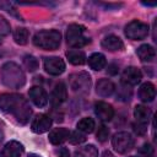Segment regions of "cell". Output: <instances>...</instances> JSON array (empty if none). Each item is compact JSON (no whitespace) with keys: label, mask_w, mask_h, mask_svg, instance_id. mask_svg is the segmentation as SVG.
Returning a JSON list of instances; mask_svg holds the SVG:
<instances>
[{"label":"cell","mask_w":157,"mask_h":157,"mask_svg":"<svg viewBox=\"0 0 157 157\" xmlns=\"http://www.w3.org/2000/svg\"><path fill=\"white\" fill-rule=\"evenodd\" d=\"M1 80L2 82L12 88H18L25 85V74L21 67L15 63H6L1 67Z\"/></svg>","instance_id":"6da1fadb"},{"label":"cell","mask_w":157,"mask_h":157,"mask_svg":"<svg viewBox=\"0 0 157 157\" xmlns=\"http://www.w3.org/2000/svg\"><path fill=\"white\" fill-rule=\"evenodd\" d=\"M61 43V34L56 29L39 31L33 37V44L44 50H55Z\"/></svg>","instance_id":"7a4b0ae2"},{"label":"cell","mask_w":157,"mask_h":157,"mask_svg":"<svg viewBox=\"0 0 157 157\" xmlns=\"http://www.w3.org/2000/svg\"><path fill=\"white\" fill-rule=\"evenodd\" d=\"M83 32H85V27L82 25H77V23L70 25L67 27V32H66L67 44L75 49H80V48L90 44L91 39L88 37H83Z\"/></svg>","instance_id":"3957f363"},{"label":"cell","mask_w":157,"mask_h":157,"mask_svg":"<svg viewBox=\"0 0 157 157\" xmlns=\"http://www.w3.org/2000/svg\"><path fill=\"white\" fill-rule=\"evenodd\" d=\"M124 32H125V36H126L129 39H132V40H141V39H145V38L148 36L150 27H148V25L145 23V22L134 20V21L129 22V23L125 26Z\"/></svg>","instance_id":"277c9868"},{"label":"cell","mask_w":157,"mask_h":157,"mask_svg":"<svg viewBox=\"0 0 157 157\" xmlns=\"http://www.w3.org/2000/svg\"><path fill=\"white\" fill-rule=\"evenodd\" d=\"M134 137L126 132V131H120V132H117L113 139H112V146L113 148L118 152V153H126L129 152L130 150H132L134 147Z\"/></svg>","instance_id":"5b68a950"},{"label":"cell","mask_w":157,"mask_h":157,"mask_svg":"<svg viewBox=\"0 0 157 157\" xmlns=\"http://www.w3.org/2000/svg\"><path fill=\"white\" fill-rule=\"evenodd\" d=\"M69 83H70V87L74 92L86 93L90 91L91 76L87 72H77V74H74L70 76Z\"/></svg>","instance_id":"8992f818"},{"label":"cell","mask_w":157,"mask_h":157,"mask_svg":"<svg viewBox=\"0 0 157 157\" xmlns=\"http://www.w3.org/2000/svg\"><path fill=\"white\" fill-rule=\"evenodd\" d=\"M25 98L20 94H13V93H5L0 96V109L6 112V113H13L15 109L20 105V103Z\"/></svg>","instance_id":"52a82bcc"},{"label":"cell","mask_w":157,"mask_h":157,"mask_svg":"<svg viewBox=\"0 0 157 157\" xmlns=\"http://www.w3.org/2000/svg\"><path fill=\"white\" fill-rule=\"evenodd\" d=\"M44 70L53 76H59L65 71V63L59 56L44 58Z\"/></svg>","instance_id":"ba28073f"},{"label":"cell","mask_w":157,"mask_h":157,"mask_svg":"<svg viewBox=\"0 0 157 157\" xmlns=\"http://www.w3.org/2000/svg\"><path fill=\"white\" fill-rule=\"evenodd\" d=\"M52 126V119L47 114H38L33 119L31 124V129L36 134H43L47 132Z\"/></svg>","instance_id":"9c48e42d"},{"label":"cell","mask_w":157,"mask_h":157,"mask_svg":"<svg viewBox=\"0 0 157 157\" xmlns=\"http://www.w3.org/2000/svg\"><path fill=\"white\" fill-rule=\"evenodd\" d=\"M28 96L31 101L34 103V105L43 108L48 104V94L40 86H33L28 91Z\"/></svg>","instance_id":"30bf717a"},{"label":"cell","mask_w":157,"mask_h":157,"mask_svg":"<svg viewBox=\"0 0 157 157\" xmlns=\"http://www.w3.org/2000/svg\"><path fill=\"white\" fill-rule=\"evenodd\" d=\"M142 78V72L140 71V69L135 67V66H128L126 69H124L123 74H121V80L123 82H125L126 85L130 86H135L137 85Z\"/></svg>","instance_id":"8fae6325"},{"label":"cell","mask_w":157,"mask_h":157,"mask_svg":"<svg viewBox=\"0 0 157 157\" xmlns=\"http://www.w3.org/2000/svg\"><path fill=\"white\" fill-rule=\"evenodd\" d=\"M101 45L103 49L108 50V52H121L124 50V43L123 40L114 34H109L107 37H104L101 42Z\"/></svg>","instance_id":"7c38bea8"},{"label":"cell","mask_w":157,"mask_h":157,"mask_svg":"<svg viewBox=\"0 0 157 157\" xmlns=\"http://www.w3.org/2000/svg\"><path fill=\"white\" fill-rule=\"evenodd\" d=\"M12 114L15 115L16 120H17L20 124L25 125V124L28 123V120H29V118H31V115H32V109H31L28 102H27L26 99H23V101L20 103V105L15 109V112H13Z\"/></svg>","instance_id":"4fadbf2b"},{"label":"cell","mask_w":157,"mask_h":157,"mask_svg":"<svg viewBox=\"0 0 157 157\" xmlns=\"http://www.w3.org/2000/svg\"><path fill=\"white\" fill-rule=\"evenodd\" d=\"M94 113L103 121H109L114 117V109H113V107L110 104L105 103V102H102V101L101 102H97L94 104Z\"/></svg>","instance_id":"5bb4252c"},{"label":"cell","mask_w":157,"mask_h":157,"mask_svg":"<svg viewBox=\"0 0 157 157\" xmlns=\"http://www.w3.org/2000/svg\"><path fill=\"white\" fill-rule=\"evenodd\" d=\"M23 153V146L18 141H9L2 148V157H21Z\"/></svg>","instance_id":"9a60e30c"},{"label":"cell","mask_w":157,"mask_h":157,"mask_svg":"<svg viewBox=\"0 0 157 157\" xmlns=\"http://www.w3.org/2000/svg\"><path fill=\"white\" fill-rule=\"evenodd\" d=\"M67 98V90H66V86L65 83L63 82H59L53 92H52V98H50V102L54 104V105H60L61 103H64Z\"/></svg>","instance_id":"2e32d148"},{"label":"cell","mask_w":157,"mask_h":157,"mask_svg":"<svg viewBox=\"0 0 157 157\" xmlns=\"http://www.w3.org/2000/svg\"><path fill=\"white\" fill-rule=\"evenodd\" d=\"M156 97V87L151 82H144L139 88V98L142 102H152Z\"/></svg>","instance_id":"e0dca14e"},{"label":"cell","mask_w":157,"mask_h":157,"mask_svg":"<svg viewBox=\"0 0 157 157\" xmlns=\"http://www.w3.org/2000/svg\"><path fill=\"white\" fill-rule=\"evenodd\" d=\"M69 135H70V131L67 129H65V128H55L49 132V141L53 145L58 146V145H61L63 142H65L69 139Z\"/></svg>","instance_id":"ac0fdd59"},{"label":"cell","mask_w":157,"mask_h":157,"mask_svg":"<svg viewBox=\"0 0 157 157\" xmlns=\"http://www.w3.org/2000/svg\"><path fill=\"white\" fill-rule=\"evenodd\" d=\"M115 90V85L108 80V78H102L97 82V86H96V92L98 96L101 97H109L113 94Z\"/></svg>","instance_id":"d6986e66"},{"label":"cell","mask_w":157,"mask_h":157,"mask_svg":"<svg viewBox=\"0 0 157 157\" xmlns=\"http://www.w3.org/2000/svg\"><path fill=\"white\" fill-rule=\"evenodd\" d=\"M136 54H137V56L140 58L141 61H152L155 59L156 52H155V49H153L152 45H150V44H142V45H140L137 48Z\"/></svg>","instance_id":"ffe728a7"},{"label":"cell","mask_w":157,"mask_h":157,"mask_svg":"<svg viewBox=\"0 0 157 157\" xmlns=\"http://www.w3.org/2000/svg\"><path fill=\"white\" fill-rule=\"evenodd\" d=\"M107 64V60H105V56L101 53H93L90 55L88 58V65L91 69L96 70V71H99L102 70Z\"/></svg>","instance_id":"44dd1931"},{"label":"cell","mask_w":157,"mask_h":157,"mask_svg":"<svg viewBox=\"0 0 157 157\" xmlns=\"http://www.w3.org/2000/svg\"><path fill=\"white\" fill-rule=\"evenodd\" d=\"M66 58L72 65H83L86 63V54L77 49H71L66 52Z\"/></svg>","instance_id":"7402d4cb"},{"label":"cell","mask_w":157,"mask_h":157,"mask_svg":"<svg viewBox=\"0 0 157 157\" xmlns=\"http://www.w3.org/2000/svg\"><path fill=\"white\" fill-rule=\"evenodd\" d=\"M134 115L139 123H147L150 117H151V110L146 105L137 104L134 109Z\"/></svg>","instance_id":"603a6c76"},{"label":"cell","mask_w":157,"mask_h":157,"mask_svg":"<svg viewBox=\"0 0 157 157\" xmlns=\"http://www.w3.org/2000/svg\"><path fill=\"white\" fill-rule=\"evenodd\" d=\"M74 157H98V150L94 145H86L77 148L74 153Z\"/></svg>","instance_id":"cb8c5ba5"},{"label":"cell","mask_w":157,"mask_h":157,"mask_svg":"<svg viewBox=\"0 0 157 157\" xmlns=\"http://www.w3.org/2000/svg\"><path fill=\"white\" fill-rule=\"evenodd\" d=\"M94 126H96L94 120H93L92 118H88V117L82 118V119L77 123V129H78V131L85 132V134L92 132V131L94 130Z\"/></svg>","instance_id":"d4e9b609"},{"label":"cell","mask_w":157,"mask_h":157,"mask_svg":"<svg viewBox=\"0 0 157 157\" xmlns=\"http://www.w3.org/2000/svg\"><path fill=\"white\" fill-rule=\"evenodd\" d=\"M28 37H29V32H28V29H26V28H23V27L16 28V31L13 32V39H15V42H16L17 44H20V45L27 44Z\"/></svg>","instance_id":"484cf974"},{"label":"cell","mask_w":157,"mask_h":157,"mask_svg":"<svg viewBox=\"0 0 157 157\" xmlns=\"http://www.w3.org/2000/svg\"><path fill=\"white\" fill-rule=\"evenodd\" d=\"M23 65L26 66V69L28 71H34V70L38 69L39 63H38V60L33 55H26L23 58Z\"/></svg>","instance_id":"4316f807"},{"label":"cell","mask_w":157,"mask_h":157,"mask_svg":"<svg viewBox=\"0 0 157 157\" xmlns=\"http://www.w3.org/2000/svg\"><path fill=\"white\" fill-rule=\"evenodd\" d=\"M72 145H78V144H82V142H85L86 141V135L83 134V132H81V131H72V132H70V135H69V139H67Z\"/></svg>","instance_id":"83f0119b"},{"label":"cell","mask_w":157,"mask_h":157,"mask_svg":"<svg viewBox=\"0 0 157 157\" xmlns=\"http://www.w3.org/2000/svg\"><path fill=\"white\" fill-rule=\"evenodd\" d=\"M96 136H97V140L101 141V142L107 141L108 137H109V129H108L105 125H99Z\"/></svg>","instance_id":"f1b7e54d"},{"label":"cell","mask_w":157,"mask_h":157,"mask_svg":"<svg viewBox=\"0 0 157 157\" xmlns=\"http://www.w3.org/2000/svg\"><path fill=\"white\" fill-rule=\"evenodd\" d=\"M10 33V25L9 22L0 16V36H7Z\"/></svg>","instance_id":"f546056e"},{"label":"cell","mask_w":157,"mask_h":157,"mask_svg":"<svg viewBox=\"0 0 157 157\" xmlns=\"http://www.w3.org/2000/svg\"><path fill=\"white\" fill-rule=\"evenodd\" d=\"M140 153H142V155H146V156H148V155H151L152 152H153V147L150 145V144H144L141 147H140Z\"/></svg>","instance_id":"4dcf8cb0"},{"label":"cell","mask_w":157,"mask_h":157,"mask_svg":"<svg viewBox=\"0 0 157 157\" xmlns=\"http://www.w3.org/2000/svg\"><path fill=\"white\" fill-rule=\"evenodd\" d=\"M134 130L137 135H144L146 132V123H139L137 125H134Z\"/></svg>","instance_id":"1f68e13d"},{"label":"cell","mask_w":157,"mask_h":157,"mask_svg":"<svg viewBox=\"0 0 157 157\" xmlns=\"http://www.w3.org/2000/svg\"><path fill=\"white\" fill-rule=\"evenodd\" d=\"M55 153H56L59 157H70V152H69V150L65 148V147H60L59 150L55 151Z\"/></svg>","instance_id":"d6a6232c"},{"label":"cell","mask_w":157,"mask_h":157,"mask_svg":"<svg viewBox=\"0 0 157 157\" xmlns=\"http://www.w3.org/2000/svg\"><path fill=\"white\" fill-rule=\"evenodd\" d=\"M108 74H110V75H115L117 72H118V66L115 65V64H110V65H108Z\"/></svg>","instance_id":"836d02e7"},{"label":"cell","mask_w":157,"mask_h":157,"mask_svg":"<svg viewBox=\"0 0 157 157\" xmlns=\"http://www.w3.org/2000/svg\"><path fill=\"white\" fill-rule=\"evenodd\" d=\"M102 157H114V156L112 155V152H109V151H104Z\"/></svg>","instance_id":"e575fe53"},{"label":"cell","mask_w":157,"mask_h":157,"mask_svg":"<svg viewBox=\"0 0 157 157\" xmlns=\"http://www.w3.org/2000/svg\"><path fill=\"white\" fill-rule=\"evenodd\" d=\"M144 5H147V6H153V5H156V2H142Z\"/></svg>","instance_id":"d590c367"},{"label":"cell","mask_w":157,"mask_h":157,"mask_svg":"<svg viewBox=\"0 0 157 157\" xmlns=\"http://www.w3.org/2000/svg\"><path fill=\"white\" fill-rule=\"evenodd\" d=\"M27 157H42V156H39V155H36V153H29Z\"/></svg>","instance_id":"8d00e7d4"},{"label":"cell","mask_w":157,"mask_h":157,"mask_svg":"<svg viewBox=\"0 0 157 157\" xmlns=\"http://www.w3.org/2000/svg\"><path fill=\"white\" fill-rule=\"evenodd\" d=\"M1 140H2V134L0 132V141H1Z\"/></svg>","instance_id":"74e56055"},{"label":"cell","mask_w":157,"mask_h":157,"mask_svg":"<svg viewBox=\"0 0 157 157\" xmlns=\"http://www.w3.org/2000/svg\"><path fill=\"white\" fill-rule=\"evenodd\" d=\"M130 157H136V156H130Z\"/></svg>","instance_id":"f35d334b"},{"label":"cell","mask_w":157,"mask_h":157,"mask_svg":"<svg viewBox=\"0 0 157 157\" xmlns=\"http://www.w3.org/2000/svg\"><path fill=\"white\" fill-rule=\"evenodd\" d=\"M0 43H1V39H0Z\"/></svg>","instance_id":"ab89813d"}]
</instances>
